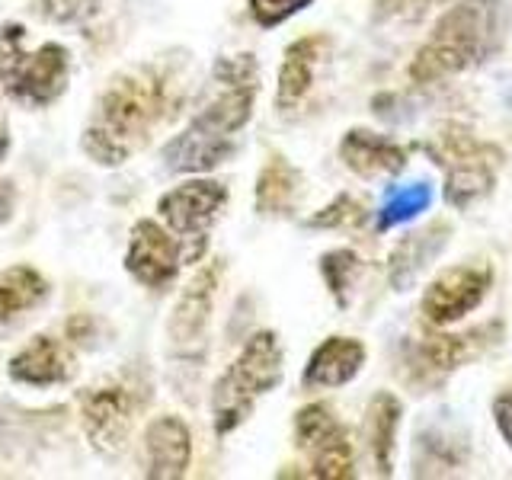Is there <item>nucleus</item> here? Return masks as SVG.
<instances>
[{"mask_svg": "<svg viewBox=\"0 0 512 480\" xmlns=\"http://www.w3.org/2000/svg\"><path fill=\"white\" fill-rule=\"evenodd\" d=\"M237 151L234 135H218L199 122H189L183 135H176L164 148V164L173 173H208L224 164Z\"/></svg>", "mask_w": 512, "mask_h": 480, "instance_id": "obj_16", "label": "nucleus"}, {"mask_svg": "<svg viewBox=\"0 0 512 480\" xmlns=\"http://www.w3.org/2000/svg\"><path fill=\"white\" fill-rule=\"evenodd\" d=\"M13 212V186L10 183H0V224H4Z\"/></svg>", "mask_w": 512, "mask_h": 480, "instance_id": "obj_30", "label": "nucleus"}, {"mask_svg": "<svg viewBox=\"0 0 512 480\" xmlns=\"http://www.w3.org/2000/svg\"><path fill=\"white\" fill-rule=\"evenodd\" d=\"M7 148H10V135L0 128V160H4V154H7Z\"/></svg>", "mask_w": 512, "mask_h": 480, "instance_id": "obj_31", "label": "nucleus"}, {"mask_svg": "<svg viewBox=\"0 0 512 480\" xmlns=\"http://www.w3.org/2000/svg\"><path fill=\"white\" fill-rule=\"evenodd\" d=\"M170 84L157 68H132L112 77L96 100L84 132V151L103 167H119L151 141V132L170 112Z\"/></svg>", "mask_w": 512, "mask_h": 480, "instance_id": "obj_1", "label": "nucleus"}, {"mask_svg": "<svg viewBox=\"0 0 512 480\" xmlns=\"http://www.w3.org/2000/svg\"><path fill=\"white\" fill-rule=\"evenodd\" d=\"M423 151L445 170V202L455 208H471L487 199L496 186V170L503 164V151L490 141H480L461 125H442Z\"/></svg>", "mask_w": 512, "mask_h": 480, "instance_id": "obj_4", "label": "nucleus"}, {"mask_svg": "<svg viewBox=\"0 0 512 480\" xmlns=\"http://www.w3.org/2000/svg\"><path fill=\"white\" fill-rule=\"evenodd\" d=\"M68 48L58 42H45L32 55H23L16 71L7 77L4 90L13 100L29 106H48L55 103L68 84Z\"/></svg>", "mask_w": 512, "mask_h": 480, "instance_id": "obj_12", "label": "nucleus"}, {"mask_svg": "<svg viewBox=\"0 0 512 480\" xmlns=\"http://www.w3.org/2000/svg\"><path fill=\"white\" fill-rule=\"evenodd\" d=\"M493 285V269L464 263L439 272L423 292V317L432 327H452L468 317L474 308H480Z\"/></svg>", "mask_w": 512, "mask_h": 480, "instance_id": "obj_9", "label": "nucleus"}, {"mask_svg": "<svg viewBox=\"0 0 512 480\" xmlns=\"http://www.w3.org/2000/svg\"><path fill=\"white\" fill-rule=\"evenodd\" d=\"M48 298V282L32 266H10L0 272V327L39 308Z\"/></svg>", "mask_w": 512, "mask_h": 480, "instance_id": "obj_22", "label": "nucleus"}, {"mask_svg": "<svg viewBox=\"0 0 512 480\" xmlns=\"http://www.w3.org/2000/svg\"><path fill=\"white\" fill-rule=\"evenodd\" d=\"M138 397L122 381H106L80 394V423L96 452L112 455L125 445L138 420Z\"/></svg>", "mask_w": 512, "mask_h": 480, "instance_id": "obj_8", "label": "nucleus"}, {"mask_svg": "<svg viewBox=\"0 0 512 480\" xmlns=\"http://www.w3.org/2000/svg\"><path fill=\"white\" fill-rule=\"evenodd\" d=\"M301 173L285 157L272 154L256 176V212L269 218L292 215L301 199Z\"/></svg>", "mask_w": 512, "mask_h": 480, "instance_id": "obj_21", "label": "nucleus"}, {"mask_svg": "<svg viewBox=\"0 0 512 480\" xmlns=\"http://www.w3.org/2000/svg\"><path fill=\"white\" fill-rule=\"evenodd\" d=\"M343 164L362 176V180H388V176L404 173L407 167V148L397 141L368 132V128H352L340 141Z\"/></svg>", "mask_w": 512, "mask_h": 480, "instance_id": "obj_15", "label": "nucleus"}, {"mask_svg": "<svg viewBox=\"0 0 512 480\" xmlns=\"http://www.w3.org/2000/svg\"><path fill=\"white\" fill-rule=\"evenodd\" d=\"M503 7V0H458L452 10H445L426 45L410 61L413 84H436L490 61L506 42Z\"/></svg>", "mask_w": 512, "mask_h": 480, "instance_id": "obj_2", "label": "nucleus"}, {"mask_svg": "<svg viewBox=\"0 0 512 480\" xmlns=\"http://www.w3.org/2000/svg\"><path fill=\"white\" fill-rule=\"evenodd\" d=\"M397 426H400V400L391 391H381L368 400L362 436H365L368 461H372V468L381 477H391V468H394Z\"/></svg>", "mask_w": 512, "mask_h": 480, "instance_id": "obj_20", "label": "nucleus"}, {"mask_svg": "<svg viewBox=\"0 0 512 480\" xmlns=\"http://www.w3.org/2000/svg\"><path fill=\"white\" fill-rule=\"evenodd\" d=\"M362 269H365V263L346 247L330 250L327 256H320V276H324L330 295H333L336 304H340V308H349L352 292H356V285L362 279Z\"/></svg>", "mask_w": 512, "mask_h": 480, "instance_id": "obj_23", "label": "nucleus"}, {"mask_svg": "<svg viewBox=\"0 0 512 480\" xmlns=\"http://www.w3.org/2000/svg\"><path fill=\"white\" fill-rule=\"evenodd\" d=\"M429 202H432V189L426 183H410L394 189L378 208V231H391L397 224L413 221L420 212H426Z\"/></svg>", "mask_w": 512, "mask_h": 480, "instance_id": "obj_24", "label": "nucleus"}, {"mask_svg": "<svg viewBox=\"0 0 512 480\" xmlns=\"http://www.w3.org/2000/svg\"><path fill=\"white\" fill-rule=\"evenodd\" d=\"M365 365V346L352 336H330V340L320 343L308 368H304V388L308 391H330V388H343L352 378L362 372Z\"/></svg>", "mask_w": 512, "mask_h": 480, "instance_id": "obj_17", "label": "nucleus"}, {"mask_svg": "<svg viewBox=\"0 0 512 480\" xmlns=\"http://www.w3.org/2000/svg\"><path fill=\"white\" fill-rule=\"evenodd\" d=\"M218 266L199 269L186 292L176 301L170 314L167 336L170 346L180 359H202L205 356V336H208V320H212V304H215V288H218Z\"/></svg>", "mask_w": 512, "mask_h": 480, "instance_id": "obj_10", "label": "nucleus"}, {"mask_svg": "<svg viewBox=\"0 0 512 480\" xmlns=\"http://www.w3.org/2000/svg\"><path fill=\"white\" fill-rule=\"evenodd\" d=\"M298 448L311 461V474L324 480H346L356 474V455L346 426L327 404H308L295 416Z\"/></svg>", "mask_w": 512, "mask_h": 480, "instance_id": "obj_7", "label": "nucleus"}, {"mask_svg": "<svg viewBox=\"0 0 512 480\" xmlns=\"http://www.w3.org/2000/svg\"><path fill=\"white\" fill-rule=\"evenodd\" d=\"M23 26H4L0 29V84H7V77L16 71V64L23 61Z\"/></svg>", "mask_w": 512, "mask_h": 480, "instance_id": "obj_28", "label": "nucleus"}, {"mask_svg": "<svg viewBox=\"0 0 512 480\" xmlns=\"http://www.w3.org/2000/svg\"><path fill=\"white\" fill-rule=\"evenodd\" d=\"M77 372V359L68 343L55 336H36L10 359V378L32 388H52V384L71 381Z\"/></svg>", "mask_w": 512, "mask_h": 480, "instance_id": "obj_14", "label": "nucleus"}, {"mask_svg": "<svg viewBox=\"0 0 512 480\" xmlns=\"http://www.w3.org/2000/svg\"><path fill=\"white\" fill-rule=\"evenodd\" d=\"M224 202H228V189L215 180H189L160 196L157 212L167 221V228L183 240L186 263L202 256L208 228L218 221Z\"/></svg>", "mask_w": 512, "mask_h": 480, "instance_id": "obj_6", "label": "nucleus"}, {"mask_svg": "<svg viewBox=\"0 0 512 480\" xmlns=\"http://www.w3.org/2000/svg\"><path fill=\"white\" fill-rule=\"evenodd\" d=\"M368 218V208L359 196L352 192H340L327 208H320L317 215L308 218V228H324V231H356Z\"/></svg>", "mask_w": 512, "mask_h": 480, "instance_id": "obj_25", "label": "nucleus"}, {"mask_svg": "<svg viewBox=\"0 0 512 480\" xmlns=\"http://www.w3.org/2000/svg\"><path fill=\"white\" fill-rule=\"evenodd\" d=\"M429 13V0H375V23L381 26H416Z\"/></svg>", "mask_w": 512, "mask_h": 480, "instance_id": "obj_26", "label": "nucleus"}, {"mask_svg": "<svg viewBox=\"0 0 512 480\" xmlns=\"http://www.w3.org/2000/svg\"><path fill=\"white\" fill-rule=\"evenodd\" d=\"M503 327L484 324L464 333H426L420 340H413L407 349V378L416 388H429L439 384L461 365L480 359L490 346L500 343Z\"/></svg>", "mask_w": 512, "mask_h": 480, "instance_id": "obj_5", "label": "nucleus"}, {"mask_svg": "<svg viewBox=\"0 0 512 480\" xmlns=\"http://www.w3.org/2000/svg\"><path fill=\"white\" fill-rule=\"evenodd\" d=\"M308 4L311 0H250V13L263 29H269V26L285 23L288 16L301 13Z\"/></svg>", "mask_w": 512, "mask_h": 480, "instance_id": "obj_27", "label": "nucleus"}, {"mask_svg": "<svg viewBox=\"0 0 512 480\" xmlns=\"http://www.w3.org/2000/svg\"><path fill=\"white\" fill-rule=\"evenodd\" d=\"M144 452H148V477L173 480L189 471L192 439L180 416H157L144 432Z\"/></svg>", "mask_w": 512, "mask_h": 480, "instance_id": "obj_18", "label": "nucleus"}, {"mask_svg": "<svg viewBox=\"0 0 512 480\" xmlns=\"http://www.w3.org/2000/svg\"><path fill=\"white\" fill-rule=\"evenodd\" d=\"M452 228L445 221H432L423 231H413L400 237V244L388 256V282L394 292H407L410 285L420 282L423 272L439 260V253L448 247Z\"/></svg>", "mask_w": 512, "mask_h": 480, "instance_id": "obj_13", "label": "nucleus"}, {"mask_svg": "<svg viewBox=\"0 0 512 480\" xmlns=\"http://www.w3.org/2000/svg\"><path fill=\"white\" fill-rule=\"evenodd\" d=\"M493 416H496V426H500L503 439L512 448V388H506L500 397L493 400Z\"/></svg>", "mask_w": 512, "mask_h": 480, "instance_id": "obj_29", "label": "nucleus"}, {"mask_svg": "<svg viewBox=\"0 0 512 480\" xmlns=\"http://www.w3.org/2000/svg\"><path fill=\"white\" fill-rule=\"evenodd\" d=\"M327 48H330L327 36H304L288 45L279 71V93H276L279 109H295L308 96L320 61L327 58Z\"/></svg>", "mask_w": 512, "mask_h": 480, "instance_id": "obj_19", "label": "nucleus"}, {"mask_svg": "<svg viewBox=\"0 0 512 480\" xmlns=\"http://www.w3.org/2000/svg\"><path fill=\"white\" fill-rule=\"evenodd\" d=\"M183 263H186V250L180 237H173L151 218L135 224L132 244H128V253H125V269L132 272L141 285L167 288Z\"/></svg>", "mask_w": 512, "mask_h": 480, "instance_id": "obj_11", "label": "nucleus"}, {"mask_svg": "<svg viewBox=\"0 0 512 480\" xmlns=\"http://www.w3.org/2000/svg\"><path fill=\"white\" fill-rule=\"evenodd\" d=\"M282 381V346L272 330L253 333L234 365L218 378L212 394L215 429L228 436L253 413V404Z\"/></svg>", "mask_w": 512, "mask_h": 480, "instance_id": "obj_3", "label": "nucleus"}]
</instances>
